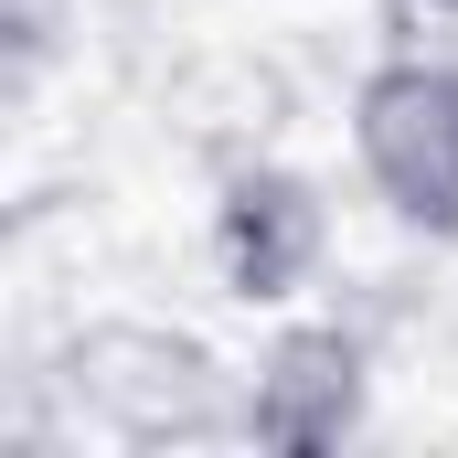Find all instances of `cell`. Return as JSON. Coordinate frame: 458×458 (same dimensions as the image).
Masks as SVG:
<instances>
[{"instance_id":"cell-1","label":"cell","mask_w":458,"mask_h":458,"mask_svg":"<svg viewBox=\"0 0 458 458\" xmlns=\"http://www.w3.org/2000/svg\"><path fill=\"white\" fill-rule=\"evenodd\" d=\"M352 182L384 225L458 234V21L437 43H394L352 86Z\"/></svg>"},{"instance_id":"cell-2","label":"cell","mask_w":458,"mask_h":458,"mask_svg":"<svg viewBox=\"0 0 458 458\" xmlns=\"http://www.w3.org/2000/svg\"><path fill=\"white\" fill-rule=\"evenodd\" d=\"M234 427L277 458H320L352 448L373 427V342L352 320H277L267 352L245 362V394H234Z\"/></svg>"},{"instance_id":"cell-3","label":"cell","mask_w":458,"mask_h":458,"mask_svg":"<svg viewBox=\"0 0 458 458\" xmlns=\"http://www.w3.org/2000/svg\"><path fill=\"white\" fill-rule=\"evenodd\" d=\"M203 245H214V277L245 310H299L320 288V267H331V192L299 160H245L214 192Z\"/></svg>"},{"instance_id":"cell-4","label":"cell","mask_w":458,"mask_h":458,"mask_svg":"<svg viewBox=\"0 0 458 458\" xmlns=\"http://www.w3.org/2000/svg\"><path fill=\"white\" fill-rule=\"evenodd\" d=\"M416 11H427V21H458V0H416Z\"/></svg>"}]
</instances>
